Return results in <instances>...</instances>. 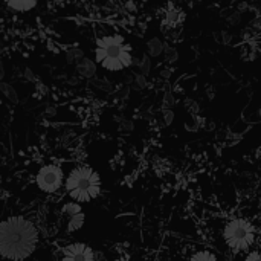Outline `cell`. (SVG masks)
Instances as JSON below:
<instances>
[{"label": "cell", "instance_id": "cell-1", "mask_svg": "<svg viewBox=\"0 0 261 261\" xmlns=\"http://www.w3.org/2000/svg\"><path fill=\"white\" fill-rule=\"evenodd\" d=\"M38 246L35 225L23 216H11L0 225V255L5 261H26Z\"/></svg>", "mask_w": 261, "mask_h": 261}, {"label": "cell", "instance_id": "cell-2", "mask_svg": "<svg viewBox=\"0 0 261 261\" xmlns=\"http://www.w3.org/2000/svg\"><path fill=\"white\" fill-rule=\"evenodd\" d=\"M95 60L110 72H119L135 63L132 47L121 35H106L96 40Z\"/></svg>", "mask_w": 261, "mask_h": 261}, {"label": "cell", "instance_id": "cell-3", "mask_svg": "<svg viewBox=\"0 0 261 261\" xmlns=\"http://www.w3.org/2000/svg\"><path fill=\"white\" fill-rule=\"evenodd\" d=\"M66 191L72 200L89 203L101 193V177L93 168L80 165L69 173L66 179Z\"/></svg>", "mask_w": 261, "mask_h": 261}, {"label": "cell", "instance_id": "cell-4", "mask_svg": "<svg viewBox=\"0 0 261 261\" xmlns=\"http://www.w3.org/2000/svg\"><path fill=\"white\" fill-rule=\"evenodd\" d=\"M223 240L232 254H242L254 246L257 240V229L246 219H234L226 223L223 229Z\"/></svg>", "mask_w": 261, "mask_h": 261}, {"label": "cell", "instance_id": "cell-5", "mask_svg": "<svg viewBox=\"0 0 261 261\" xmlns=\"http://www.w3.org/2000/svg\"><path fill=\"white\" fill-rule=\"evenodd\" d=\"M64 182L63 170L58 165H44L38 170L35 176V184L40 191L46 194H55Z\"/></svg>", "mask_w": 261, "mask_h": 261}, {"label": "cell", "instance_id": "cell-6", "mask_svg": "<svg viewBox=\"0 0 261 261\" xmlns=\"http://www.w3.org/2000/svg\"><path fill=\"white\" fill-rule=\"evenodd\" d=\"M61 261H95V252L86 243H70L63 248Z\"/></svg>", "mask_w": 261, "mask_h": 261}, {"label": "cell", "instance_id": "cell-7", "mask_svg": "<svg viewBox=\"0 0 261 261\" xmlns=\"http://www.w3.org/2000/svg\"><path fill=\"white\" fill-rule=\"evenodd\" d=\"M75 70H76L78 75L83 76V78H93V76L96 75V72H98L96 63H95L93 60L87 58V57H84L83 60H80V61L75 64Z\"/></svg>", "mask_w": 261, "mask_h": 261}, {"label": "cell", "instance_id": "cell-8", "mask_svg": "<svg viewBox=\"0 0 261 261\" xmlns=\"http://www.w3.org/2000/svg\"><path fill=\"white\" fill-rule=\"evenodd\" d=\"M185 18V14L182 9L176 8L174 5H168L165 15H164V23L170 28H176L177 24L182 23V20Z\"/></svg>", "mask_w": 261, "mask_h": 261}, {"label": "cell", "instance_id": "cell-9", "mask_svg": "<svg viewBox=\"0 0 261 261\" xmlns=\"http://www.w3.org/2000/svg\"><path fill=\"white\" fill-rule=\"evenodd\" d=\"M6 6L17 12H28L34 9L38 3V0H5Z\"/></svg>", "mask_w": 261, "mask_h": 261}, {"label": "cell", "instance_id": "cell-10", "mask_svg": "<svg viewBox=\"0 0 261 261\" xmlns=\"http://www.w3.org/2000/svg\"><path fill=\"white\" fill-rule=\"evenodd\" d=\"M164 50H165V43L162 40H159L158 37H153L151 40H148L147 52L150 57H159Z\"/></svg>", "mask_w": 261, "mask_h": 261}, {"label": "cell", "instance_id": "cell-11", "mask_svg": "<svg viewBox=\"0 0 261 261\" xmlns=\"http://www.w3.org/2000/svg\"><path fill=\"white\" fill-rule=\"evenodd\" d=\"M133 64H136L138 69H139V73H142V75H145V76H147V75L150 73V70H151V58H150V55H147V54H144L141 60L135 58V63H133Z\"/></svg>", "mask_w": 261, "mask_h": 261}, {"label": "cell", "instance_id": "cell-12", "mask_svg": "<svg viewBox=\"0 0 261 261\" xmlns=\"http://www.w3.org/2000/svg\"><path fill=\"white\" fill-rule=\"evenodd\" d=\"M84 219H86L84 217V213H80V214L70 217L69 219V223H67V231L69 232H75V231L81 229L83 225H84Z\"/></svg>", "mask_w": 261, "mask_h": 261}, {"label": "cell", "instance_id": "cell-13", "mask_svg": "<svg viewBox=\"0 0 261 261\" xmlns=\"http://www.w3.org/2000/svg\"><path fill=\"white\" fill-rule=\"evenodd\" d=\"M83 58H84V52L80 47H72V49H67L66 50V61L69 64H73V63L76 64Z\"/></svg>", "mask_w": 261, "mask_h": 261}, {"label": "cell", "instance_id": "cell-14", "mask_svg": "<svg viewBox=\"0 0 261 261\" xmlns=\"http://www.w3.org/2000/svg\"><path fill=\"white\" fill-rule=\"evenodd\" d=\"M190 261H219V258L208 249H202V251H197L191 255Z\"/></svg>", "mask_w": 261, "mask_h": 261}, {"label": "cell", "instance_id": "cell-15", "mask_svg": "<svg viewBox=\"0 0 261 261\" xmlns=\"http://www.w3.org/2000/svg\"><path fill=\"white\" fill-rule=\"evenodd\" d=\"M63 213L70 219V217H73V216L83 213V208H81V205H80L78 202L72 200V202H67V203L63 206Z\"/></svg>", "mask_w": 261, "mask_h": 261}, {"label": "cell", "instance_id": "cell-16", "mask_svg": "<svg viewBox=\"0 0 261 261\" xmlns=\"http://www.w3.org/2000/svg\"><path fill=\"white\" fill-rule=\"evenodd\" d=\"M0 90H2V93H3L11 102H14V104L18 102L17 93H15V90L12 89V86H9L8 83H2V84H0Z\"/></svg>", "mask_w": 261, "mask_h": 261}, {"label": "cell", "instance_id": "cell-17", "mask_svg": "<svg viewBox=\"0 0 261 261\" xmlns=\"http://www.w3.org/2000/svg\"><path fill=\"white\" fill-rule=\"evenodd\" d=\"M165 60L168 61V63H174L176 60H177V50L174 49V47H171V46H168V44H165Z\"/></svg>", "mask_w": 261, "mask_h": 261}, {"label": "cell", "instance_id": "cell-18", "mask_svg": "<svg viewBox=\"0 0 261 261\" xmlns=\"http://www.w3.org/2000/svg\"><path fill=\"white\" fill-rule=\"evenodd\" d=\"M135 89H142V87H145L147 86V76L145 75H142V73H136L135 75Z\"/></svg>", "mask_w": 261, "mask_h": 261}, {"label": "cell", "instance_id": "cell-19", "mask_svg": "<svg viewBox=\"0 0 261 261\" xmlns=\"http://www.w3.org/2000/svg\"><path fill=\"white\" fill-rule=\"evenodd\" d=\"M93 84H95L96 87H99V89L106 90V92H110V90H112V86H110L106 80H95V81H93Z\"/></svg>", "mask_w": 261, "mask_h": 261}, {"label": "cell", "instance_id": "cell-20", "mask_svg": "<svg viewBox=\"0 0 261 261\" xmlns=\"http://www.w3.org/2000/svg\"><path fill=\"white\" fill-rule=\"evenodd\" d=\"M245 261H261V251H252L246 255Z\"/></svg>", "mask_w": 261, "mask_h": 261}, {"label": "cell", "instance_id": "cell-21", "mask_svg": "<svg viewBox=\"0 0 261 261\" xmlns=\"http://www.w3.org/2000/svg\"><path fill=\"white\" fill-rule=\"evenodd\" d=\"M24 76H26V80H29V81H32V83H35V81H37V76H35V75L32 73V70H31V69H28V67L24 69Z\"/></svg>", "mask_w": 261, "mask_h": 261}, {"label": "cell", "instance_id": "cell-22", "mask_svg": "<svg viewBox=\"0 0 261 261\" xmlns=\"http://www.w3.org/2000/svg\"><path fill=\"white\" fill-rule=\"evenodd\" d=\"M171 69H164L162 72H161V76H164V78H168V76H171Z\"/></svg>", "mask_w": 261, "mask_h": 261}, {"label": "cell", "instance_id": "cell-23", "mask_svg": "<svg viewBox=\"0 0 261 261\" xmlns=\"http://www.w3.org/2000/svg\"><path fill=\"white\" fill-rule=\"evenodd\" d=\"M254 28H258V29H261V17H258V18H255V20H254Z\"/></svg>", "mask_w": 261, "mask_h": 261}, {"label": "cell", "instance_id": "cell-24", "mask_svg": "<svg viewBox=\"0 0 261 261\" xmlns=\"http://www.w3.org/2000/svg\"><path fill=\"white\" fill-rule=\"evenodd\" d=\"M127 8H130V9H132V12H133V11H136V6H133V3H132V2H128V3H127Z\"/></svg>", "mask_w": 261, "mask_h": 261}, {"label": "cell", "instance_id": "cell-25", "mask_svg": "<svg viewBox=\"0 0 261 261\" xmlns=\"http://www.w3.org/2000/svg\"><path fill=\"white\" fill-rule=\"evenodd\" d=\"M113 261H132V260H128V258H125V257H119V258H116V260H113Z\"/></svg>", "mask_w": 261, "mask_h": 261}, {"label": "cell", "instance_id": "cell-26", "mask_svg": "<svg viewBox=\"0 0 261 261\" xmlns=\"http://www.w3.org/2000/svg\"><path fill=\"white\" fill-rule=\"evenodd\" d=\"M35 261H37V260H35Z\"/></svg>", "mask_w": 261, "mask_h": 261}]
</instances>
